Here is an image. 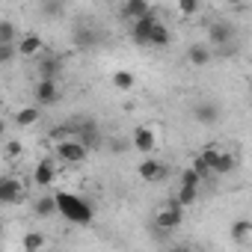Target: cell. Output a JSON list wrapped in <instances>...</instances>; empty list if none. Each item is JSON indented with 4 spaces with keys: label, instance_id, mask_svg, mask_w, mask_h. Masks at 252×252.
I'll return each instance as SVG.
<instances>
[{
    "label": "cell",
    "instance_id": "obj_1",
    "mask_svg": "<svg viewBox=\"0 0 252 252\" xmlns=\"http://www.w3.org/2000/svg\"><path fill=\"white\" fill-rule=\"evenodd\" d=\"M54 202H57V214H63L68 222H74V225H89L92 222V205L86 199H80L77 193L60 190L54 196Z\"/></svg>",
    "mask_w": 252,
    "mask_h": 252
},
{
    "label": "cell",
    "instance_id": "obj_2",
    "mask_svg": "<svg viewBox=\"0 0 252 252\" xmlns=\"http://www.w3.org/2000/svg\"><path fill=\"white\" fill-rule=\"evenodd\" d=\"M57 158H60L63 163H83V160L89 158V146L80 143V140L65 137V140L57 143Z\"/></svg>",
    "mask_w": 252,
    "mask_h": 252
},
{
    "label": "cell",
    "instance_id": "obj_3",
    "mask_svg": "<svg viewBox=\"0 0 252 252\" xmlns=\"http://www.w3.org/2000/svg\"><path fill=\"white\" fill-rule=\"evenodd\" d=\"M181 220H184V208H181L178 202H172V205H163V208L158 211L155 225H158V228L172 231V228H178V225H181Z\"/></svg>",
    "mask_w": 252,
    "mask_h": 252
},
{
    "label": "cell",
    "instance_id": "obj_4",
    "mask_svg": "<svg viewBox=\"0 0 252 252\" xmlns=\"http://www.w3.org/2000/svg\"><path fill=\"white\" fill-rule=\"evenodd\" d=\"M131 146L140 155H152L158 149V134L149 128V125H140V128H134V134H131Z\"/></svg>",
    "mask_w": 252,
    "mask_h": 252
},
{
    "label": "cell",
    "instance_id": "obj_5",
    "mask_svg": "<svg viewBox=\"0 0 252 252\" xmlns=\"http://www.w3.org/2000/svg\"><path fill=\"white\" fill-rule=\"evenodd\" d=\"M155 21H158V15H155V12H149V15H143V18H134V21H131V39H134V45L149 48V33H152Z\"/></svg>",
    "mask_w": 252,
    "mask_h": 252
},
{
    "label": "cell",
    "instance_id": "obj_6",
    "mask_svg": "<svg viewBox=\"0 0 252 252\" xmlns=\"http://www.w3.org/2000/svg\"><path fill=\"white\" fill-rule=\"evenodd\" d=\"M24 199V187L18 178L0 175V205H18Z\"/></svg>",
    "mask_w": 252,
    "mask_h": 252
},
{
    "label": "cell",
    "instance_id": "obj_7",
    "mask_svg": "<svg viewBox=\"0 0 252 252\" xmlns=\"http://www.w3.org/2000/svg\"><path fill=\"white\" fill-rule=\"evenodd\" d=\"M15 51H18V57H27V60L39 57V54H42V36H36V33L18 36V39H15Z\"/></svg>",
    "mask_w": 252,
    "mask_h": 252
},
{
    "label": "cell",
    "instance_id": "obj_8",
    "mask_svg": "<svg viewBox=\"0 0 252 252\" xmlns=\"http://www.w3.org/2000/svg\"><path fill=\"white\" fill-rule=\"evenodd\" d=\"M60 98V86H57V77H42L36 83V104L45 107V104H54Z\"/></svg>",
    "mask_w": 252,
    "mask_h": 252
},
{
    "label": "cell",
    "instance_id": "obj_9",
    "mask_svg": "<svg viewBox=\"0 0 252 252\" xmlns=\"http://www.w3.org/2000/svg\"><path fill=\"white\" fill-rule=\"evenodd\" d=\"M137 175H140L143 181H160V178L166 175V169L158 163V158H146V160L137 166Z\"/></svg>",
    "mask_w": 252,
    "mask_h": 252
},
{
    "label": "cell",
    "instance_id": "obj_10",
    "mask_svg": "<svg viewBox=\"0 0 252 252\" xmlns=\"http://www.w3.org/2000/svg\"><path fill=\"white\" fill-rule=\"evenodd\" d=\"M54 178H57V163L54 160H39L36 169H33V181L39 187H48V184H54Z\"/></svg>",
    "mask_w": 252,
    "mask_h": 252
},
{
    "label": "cell",
    "instance_id": "obj_11",
    "mask_svg": "<svg viewBox=\"0 0 252 252\" xmlns=\"http://www.w3.org/2000/svg\"><path fill=\"white\" fill-rule=\"evenodd\" d=\"M169 42H172V33H169V27L158 18L155 27H152V33H149V48H166Z\"/></svg>",
    "mask_w": 252,
    "mask_h": 252
},
{
    "label": "cell",
    "instance_id": "obj_12",
    "mask_svg": "<svg viewBox=\"0 0 252 252\" xmlns=\"http://www.w3.org/2000/svg\"><path fill=\"white\" fill-rule=\"evenodd\" d=\"M152 12V3L149 0H125V6H122V15L125 18H143V15H149Z\"/></svg>",
    "mask_w": 252,
    "mask_h": 252
},
{
    "label": "cell",
    "instance_id": "obj_13",
    "mask_svg": "<svg viewBox=\"0 0 252 252\" xmlns=\"http://www.w3.org/2000/svg\"><path fill=\"white\" fill-rule=\"evenodd\" d=\"M231 36H234V33H231V27H228L225 21H217V24L208 27V42H211V45H225Z\"/></svg>",
    "mask_w": 252,
    "mask_h": 252
},
{
    "label": "cell",
    "instance_id": "obj_14",
    "mask_svg": "<svg viewBox=\"0 0 252 252\" xmlns=\"http://www.w3.org/2000/svg\"><path fill=\"white\" fill-rule=\"evenodd\" d=\"M39 116H42V110H39V104H30V107H21V110L15 113V125H18V128H30V125H36V122H39Z\"/></svg>",
    "mask_w": 252,
    "mask_h": 252
},
{
    "label": "cell",
    "instance_id": "obj_15",
    "mask_svg": "<svg viewBox=\"0 0 252 252\" xmlns=\"http://www.w3.org/2000/svg\"><path fill=\"white\" fill-rule=\"evenodd\" d=\"M113 86H116L119 92H131V89L137 86V74L128 71V68H119V71H113Z\"/></svg>",
    "mask_w": 252,
    "mask_h": 252
},
{
    "label": "cell",
    "instance_id": "obj_16",
    "mask_svg": "<svg viewBox=\"0 0 252 252\" xmlns=\"http://www.w3.org/2000/svg\"><path fill=\"white\" fill-rule=\"evenodd\" d=\"M187 63H190L193 68H205V65L211 63V48H208V45H193L190 54H187Z\"/></svg>",
    "mask_w": 252,
    "mask_h": 252
},
{
    "label": "cell",
    "instance_id": "obj_17",
    "mask_svg": "<svg viewBox=\"0 0 252 252\" xmlns=\"http://www.w3.org/2000/svg\"><path fill=\"white\" fill-rule=\"evenodd\" d=\"M234 166H237V158L231 152H220L217 163H214V175H228V172H234Z\"/></svg>",
    "mask_w": 252,
    "mask_h": 252
},
{
    "label": "cell",
    "instance_id": "obj_18",
    "mask_svg": "<svg viewBox=\"0 0 252 252\" xmlns=\"http://www.w3.org/2000/svg\"><path fill=\"white\" fill-rule=\"evenodd\" d=\"M45 243H48V240H45L42 231H27L24 240H21V249H24V252H39V249H45Z\"/></svg>",
    "mask_w": 252,
    "mask_h": 252
},
{
    "label": "cell",
    "instance_id": "obj_19",
    "mask_svg": "<svg viewBox=\"0 0 252 252\" xmlns=\"http://www.w3.org/2000/svg\"><path fill=\"white\" fill-rule=\"evenodd\" d=\"M249 234H252V222H249V220H237V222H231V237H234L237 243H246Z\"/></svg>",
    "mask_w": 252,
    "mask_h": 252
},
{
    "label": "cell",
    "instance_id": "obj_20",
    "mask_svg": "<svg viewBox=\"0 0 252 252\" xmlns=\"http://www.w3.org/2000/svg\"><path fill=\"white\" fill-rule=\"evenodd\" d=\"M33 211H36L39 217H51V214H57V202H54V196H42V199H36Z\"/></svg>",
    "mask_w": 252,
    "mask_h": 252
},
{
    "label": "cell",
    "instance_id": "obj_21",
    "mask_svg": "<svg viewBox=\"0 0 252 252\" xmlns=\"http://www.w3.org/2000/svg\"><path fill=\"white\" fill-rule=\"evenodd\" d=\"M217 116H220V113H217V107H214V104H199V107H196V119H199V122H205V125H214V122H217Z\"/></svg>",
    "mask_w": 252,
    "mask_h": 252
},
{
    "label": "cell",
    "instance_id": "obj_22",
    "mask_svg": "<svg viewBox=\"0 0 252 252\" xmlns=\"http://www.w3.org/2000/svg\"><path fill=\"white\" fill-rule=\"evenodd\" d=\"M196 196H199V187H187V184H181V190H178L175 202H178L181 208H187V205H193V202H196Z\"/></svg>",
    "mask_w": 252,
    "mask_h": 252
},
{
    "label": "cell",
    "instance_id": "obj_23",
    "mask_svg": "<svg viewBox=\"0 0 252 252\" xmlns=\"http://www.w3.org/2000/svg\"><path fill=\"white\" fill-rule=\"evenodd\" d=\"M15 57H18V51H15V42H0V65L12 63Z\"/></svg>",
    "mask_w": 252,
    "mask_h": 252
},
{
    "label": "cell",
    "instance_id": "obj_24",
    "mask_svg": "<svg viewBox=\"0 0 252 252\" xmlns=\"http://www.w3.org/2000/svg\"><path fill=\"white\" fill-rule=\"evenodd\" d=\"M60 71H63V63H60L57 57H51V60L42 63V77H57Z\"/></svg>",
    "mask_w": 252,
    "mask_h": 252
},
{
    "label": "cell",
    "instance_id": "obj_25",
    "mask_svg": "<svg viewBox=\"0 0 252 252\" xmlns=\"http://www.w3.org/2000/svg\"><path fill=\"white\" fill-rule=\"evenodd\" d=\"M18 39V30L12 21H0V42H15Z\"/></svg>",
    "mask_w": 252,
    "mask_h": 252
},
{
    "label": "cell",
    "instance_id": "obj_26",
    "mask_svg": "<svg viewBox=\"0 0 252 252\" xmlns=\"http://www.w3.org/2000/svg\"><path fill=\"white\" fill-rule=\"evenodd\" d=\"M217 155H220V149H214V146H208V149H202L199 152V158L211 166V175H214V163H217Z\"/></svg>",
    "mask_w": 252,
    "mask_h": 252
},
{
    "label": "cell",
    "instance_id": "obj_27",
    "mask_svg": "<svg viewBox=\"0 0 252 252\" xmlns=\"http://www.w3.org/2000/svg\"><path fill=\"white\" fill-rule=\"evenodd\" d=\"M181 184H187V187H199V184H202V178H199V172L190 166V169H184V172H181Z\"/></svg>",
    "mask_w": 252,
    "mask_h": 252
},
{
    "label": "cell",
    "instance_id": "obj_28",
    "mask_svg": "<svg viewBox=\"0 0 252 252\" xmlns=\"http://www.w3.org/2000/svg\"><path fill=\"white\" fill-rule=\"evenodd\" d=\"M178 12L181 15H196L199 12V0H178Z\"/></svg>",
    "mask_w": 252,
    "mask_h": 252
},
{
    "label": "cell",
    "instance_id": "obj_29",
    "mask_svg": "<svg viewBox=\"0 0 252 252\" xmlns=\"http://www.w3.org/2000/svg\"><path fill=\"white\" fill-rule=\"evenodd\" d=\"M193 169L199 172V178H202V181H205V178H211V166H208L202 158H193Z\"/></svg>",
    "mask_w": 252,
    "mask_h": 252
},
{
    "label": "cell",
    "instance_id": "obj_30",
    "mask_svg": "<svg viewBox=\"0 0 252 252\" xmlns=\"http://www.w3.org/2000/svg\"><path fill=\"white\" fill-rule=\"evenodd\" d=\"M65 137H71V128H68V125H57V128L51 131V140H54V143H60V140H65Z\"/></svg>",
    "mask_w": 252,
    "mask_h": 252
},
{
    "label": "cell",
    "instance_id": "obj_31",
    "mask_svg": "<svg viewBox=\"0 0 252 252\" xmlns=\"http://www.w3.org/2000/svg\"><path fill=\"white\" fill-rule=\"evenodd\" d=\"M21 152H24V146H21L18 140H9V143H6V155H9V158H18Z\"/></svg>",
    "mask_w": 252,
    "mask_h": 252
},
{
    "label": "cell",
    "instance_id": "obj_32",
    "mask_svg": "<svg viewBox=\"0 0 252 252\" xmlns=\"http://www.w3.org/2000/svg\"><path fill=\"white\" fill-rule=\"evenodd\" d=\"M3 137H6V122L0 119V140H3Z\"/></svg>",
    "mask_w": 252,
    "mask_h": 252
},
{
    "label": "cell",
    "instance_id": "obj_33",
    "mask_svg": "<svg viewBox=\"0 0 252 252\" xmlns=\"http://www.w3.org/2000/svg\"><path fill=\"white\" fill-rule=\"evenodd\" d=\"M222 3H228V6H237V3H243V0H222Z\"/></svg>",
    "mask_w": 252,
    "mask_h": 252
}]
</instances>
